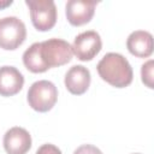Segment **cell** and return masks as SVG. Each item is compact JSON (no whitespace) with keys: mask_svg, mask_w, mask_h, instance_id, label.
<instances>
[{"mask_svg":"<svg viewBox=\"0 0 154 154\" xmlns=\"http://www.w3.org/2000/svg\"><path fill=\"white\" fill-rule=\"evenodd\" d=\"M97 73L102 81L116 88H125L131 84L134 72L128 59L120 53H107L96 66Z\"/></svg>","mask_w":154,"mask_h":154,"instance_id":"obj_1","label":"cell"},{"mask_svg":"<svg viewBox=\"0 0 154 154\" xmlns=\"http://www.w3.org/2000/svg\"><path fill=\"white\" fill-rule=\"evenodd\" d=\"M26 100L29 106L36 112H48L51 111L58 100V89L55 84L47 79H41L34 82L26 94Z\"/></svg>","mask_w":154,"mask_h":154,"instance_id":"obj_2","label":"cell"},{"mask_svg":"<svg viewBox=\"0 0 154 154\" xmlns=\"http://www.w3.org/2000/svg\"><path fill=\"white\" fill-rule=\"evenodd\" d=\"M40 55L42 63L48 70L70 63L73 57V52L67 41L53 37L40 42Z\"/></svg>","mask_w":154,"mask_h":154,"instance_id":"obj_3","label":"cell"},{"mask_svg":"<svg viewBox=\"0 0 154 154\" xmlns=\"http://www.w3.org/2000/svg\"><path fill=\"white\" fill-rule=\"evenodd\" d=\"M26 38L25 24L14 16L0 19V48L5 51H14Z\"/></svg>","mask_w":154,"mask_h":154,"instance_id":"obj_4","label":"cell"},{"mask_svg":"<svg viewBox=\"0 0 154 154\" xmlns=\"http://www.w3.org/2000/svg\"><path fill=\"white\" fill-rule=\"evenodd\" d=\"M34 28L38 31H48L57 23V6L52 0H26Z\"/></svg>","mask_w":154,"mask_h":154,"instance_id":"obj_5","label":"cell"},{"mask_svg":"<svg viewBox=\"0 0 154 154\" xmlns=\"http://www.w3.org/2000/svg\"><path fill=\"white\" fill-rule=\"evenodd\" d=\"M73 55L81 61H89L94 59L102 48V41L99 32L94 30H87L78 34L72 43Z\"/></svg>","mask_w":154,"mask_h":154,"instance_id":"obj_6","label":"cell"},{"mask_svg":"<svg viewBox=\"0 0 154 154\" xmlns=\"http://www.w3.org/2000/svg\"><path fill=\"white\" fill-rule=\"evenodd\" d=\"M96 2L84 0H69L65 5L67 22L73 26H81L89 23L95 13Z\"/></svg>","mask_w":154,"mask_h":154,"instance_id":"obj_7","label":"cell"},{"mask_svg":"<svg viewBox=\"0 0 154 154\" xmlns=\"http://www.w3.org/2000/svg\"><path fill=\"white\" fill-rule=\"evenodd\" d=\"M2 143L7 154H26L31 148V136L24 128L13 126L5 132Z\"/></svg>","mask_w":154,"mask_h":154,"instance_id":"obj_8","label":"cell"},{"mask_svg":"<svg viewBox=\"0 0 154 154\" xmlns=\"http://www.w3.org/2000/svg\"><path fill=\"white\" fill-rule=\"evenodd\" d=\"M90 71L83 65H75L65 73L64 83L66 89L73 95L84 94L90 85Z\"/></svg>","mask_w":154,"mask_h":154,"instance_id":"obj_9","label":"cell"},{"mask_svg":"<svg viewBox=\"0 0 154 154\" xmlns=\"http://www.w3.org/2000/svg\"><path fill=\"white\" fill-rule=\"evenodd\" d=\"M24 85V77L22 72L14 66L0 67V95L13 96L18 94Z\"/></svg>","mask_w":154,"mask_h":154,"instance_id":"obj_10","label":"cell"},{"mask_svg":"<svg viewBox=\"0 0 154 154\" xmlns=\"http://www.w3.org/2000/svg\"><path fill=\"white\" fill-rule=\"evenodd\" d=\"M128 51L137 58H148L153 53V35L146 30L132 31L126 40Z\"/></svg>","mask_w":154,"mask_h":154,"instance_id":"obj_11","label":"cell"},{"mask_svg":"<svg viewBox=\"0 0 154 154\" xmlns=\"http://www.w3.org/2000/svg\"><path fill=\"white\" fill-rule=\"evenodd\" d=\"M23 64L32 73H42L47 71L40 55V42H35L25 49L23 53Z\"/></svg>","mask_w":154,"mask_h":154,"instance_id":"obj_12","label":"cell"},{"mask_svg":"<svg viewBox=\"0 0 154 154\" xmlns=\"http://www.w3.org/2000/svg\"><path fill=\"white\" fill-rule=\"evenodd\" d=\"M153 70H154V61L152 59L147 60L142 67H141V78L146 87L149 89L154 88V77H153Z\"/></svg>","mask_w":154,"mask_h":154,"instance_id":"obj_13","label":"cell"},{"mask_svg":"<svg viewBox=\"0 0 154 154\" xmlns=\"http://www.w3.org/2000/svg\"><path fill=\"white\" fill-rule=\"evenodd\" d=\"M73 154H102V152L93 144H82L75 149Z\"/></svg>","mask_w":154,"mask_h":154,"instance_id":"obj_14","label":"cell"},{"mask_svg":"<svg viewBox=\"0 0 154 154\" xmlns=\"http://www.w3.org/2000/svg\"><path fill=\"white\" fill-rule=\"evenodd\" d=\"M35 154H63V153L57 146H54L52 143H46V144H42L36 150Z\"/></svg>","mask_w":154,"mask_h":154,"instance_id":"obj_15","label":"cell"},{"mask_svg":"<svg viewBox=\"0 0 154 154\" xmlns=\"http://www.w3.org/2000/svg\"><path fill=\"white\" fill-rule=\"evenodd\" d=\"M12 0H0V10H2V8H6L7 6H10V5H12Z\"/></svg>","mask_w":154,"mask_h":154,"instance_id":"obj_16","label":"cell"},{"mask_svg":"<svg viewBox=\"0 0 154 154\" xmlns=\"http://www.w3.org/2000/svg\"><path fill=\"white\" fill-rule=\"evenodd\" d=\"M134 154H141V153H134Z\"/></svg>","mask_w":154,"mask_h":154,"instance_id":"obj_17","label":"cell"}]
</instances>
